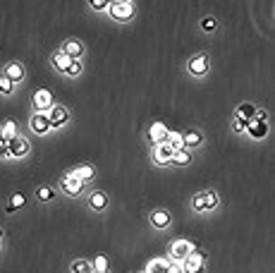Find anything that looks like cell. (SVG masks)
I'll return each instance as SVG.
<instances>
[{"mask_svg":"<svg viewBox=\"0 0 275 273\" xmlns=\"http://www.w3.org/2000/svg\"><path fill=\"white\" fill-rule=\"evenodd\" d=\"M220 204V199H218V194L213 190H208V192H199L196 196L192 199V206H194V211H211V209H216Z\"/></svg>","mask_w":275,"mask_h":273,"instance_id":"6da1fadb","label":"cell"},{"mask_svg":"<svg viewBox=\"0 0 275 273\" xmlns=\"http://www.w3.org/2000/svg\"><path fill=\"white\" fill-rule=\"evenodd\" d=\"M182 264V273H203L206 271V252H192L187 259L180 261Z\"/></svg>","mask_w":275,"mask_h":273,"instance_id":"7a4b0ae2","label":"cell"},{"mask_svg":"<svg viewBox=\"0 0 275 273\" xmlns=\"http://www.w3.org/2000/svg\"><path fill=\"white\" fill-rule=\"evenodd\" d=\"M110 15L120 22H129L134 17V2H127V0H120V2H110L108 5Z\"/></svg>","mask_w":275,"mask_h":273,"instance_id":"3957f363","label":"cell"},{"mask_svg":"<svg viewBox=\"0 0 275 273\" xmlns=\"http://www.w3.org/2000/svg\"><path fill=\"white\" fill-rule=\"evenodd\" d=\"M31 103H34V108L36 113H48V110L53 108V94L48 91V89H36L34 91V96H31Z\"/></svg>","mask_w":275,"mask_h":273,"instance_id":"277c9868","label":"cell"},{"mask_svg":"<svg viewBox=\"0 0 275 273\" xmlns=\"http://www.w3.org/2000/svg\"><path fill=\"white\" fill-rule=\"evenodd\" d=\"M192 252H196V245L192 240H175L170 245V256L172 259H187Z\"/></svg>","mask_w":275,"mask_h":273,"instance_id":"5b68a950","label":"cell"},{"mask_svg":"<svg viewBox=\"0 0 275 273\" xmlns=\"http://www.w3.org/2000/svg\"><path fill=\"white\" fill-rule=\"evenodd\" d=\"M208 67H211V60H208V55L206 53L194 55L192 60H189V72L196 75V77H203V75L208 72Z\"/></svg>","mask_w":275,"mask_h":273,"instance_id":"8992f818","label":"cell"},{"mask_svg":"<svg viewBox=\"0 0 275 273\" xmlns=\"http://www.w3.org/2000/svg\"><path fill=\"white\" fill-rule=\"evenodd\" d=\"M7 154L15 156V158L27 156L29 154V141L24 139V136H15V139H10V141H7Z\"/></svg>","mask_w":275,"mask_h":273,"instance_id":"52a82bcc","label":"cell"},{"mask_svg":"<svg viewBox=\"0 0 275 273\" xmlns=\"http://www.w3.org/2000/svg\"><path fill=\"white\" fill-rule=\"evenodd\" d=\"M172 154H175V149L170 146V144H156L153 146V161L158 165H167L170 161H172Z\"/></svg>","mask_w":275,"mask_h":273,"instance_id":"ba28073f","label":"cell"},{"mask_svg":"<svg viewBox=\"0 0 275 273\" xmlns=\"http://www.w3.org/2000/svg\"><path fill=\"white\" fill-rule=\"evenodd\" d=\"M46 115H48L51 127H62V125L70 120V113H67V108H62V106H53V108L48 110Z\"/></svg>","mask_w":275,"mask_h":273,"instance_id":"9c48e42d","label":"cell"},{"mask_svg":"<svg viewBox=\"0 0 275 273\" xmlns=\"http://www.w3.org/2000/svg\"><path fill=\"white\" fill-rule=\"evenodd\" d=\"M165 136H167V125L165 122H153L148 127V141L151 144H163Z\"/></svg>","mask_w":275,"mask_h":273,"instance_id":"30bf717a","label":"cell"},{"mask_svg":"<svg viewBox=\"0 0 275 273\" xmlns=\"http://www.w3.org/2000/svg\"><path fill=\"white\" fill-rule=\"evenodd\" d=\"M31 130H34L36 135H46V132L51 130L48 115H46V113H36V115H31Z\"/></svg>","mask_w":275,"mask_h":273,"instance_id":"8fae6325","label":"cell"},{"mask_svg":"<svg viewBox=\"0 0 275 273\" xmlns=\"http://www.w3.org/2000/svg\"><path fill=\"white\" fill-rule=\"evenodd\" d=\"M62 53L67 55L70 60H77V58L84 53L82 41H77V39H70V41H65V43H62Z\"/></svg>","mask_w":275,"mask_h":273,"instance_id":"7c38bea8","label":"cell"},{"mask_svg":"<svg viewBox=\"0 0 275 273\" xmlns=\"http://www.w3.org/2000/svg\"><path fill=\"white\" fill-rule=\"evenodd\" d=\"M82 190H84V182L74 180L72 175H65V177H62V192H65V194L77 196V194H82Z\"/></svg>","mask_w":275,"mask_h":273,"instance_id":"4fadbf2b","label":"cell"},{"mask_svg":"<svg viewBox=\"0 0 275 273\" xmlns=\"http://www.w3.org/2000/svg\"><path fill=\"white\" fill-rule=\"evenodd\" d=\"M10 82H19V79H24V65L22 62H10L7 67H5V72H2Z\"/></svg>","mask_w":275,"mask_h":273,"instance_id":"5bb4252c","label":"cell"},{"mask_svg":"<svg viewBox=\"0 0 275 273\" xmlns=\"http://www.w3.org/2000/svg\"><path fill=\"white\" fill-rule=\"evenodd\" d=\"M199 144H203V135H201L199 130H189V132L182 135V146H184V149H194V146H199Z\"/></svg>","mask_w":275,"mask_h":273,"instance_id":"9a60e30c","label":"cell"},{"mask_svg":"<svg viewBox=\"0 0 275 273\" xmlns=\"http://www.w3.org/2000/svg\"><path fill=\"white\" fill-rule=\"evenodd\" d=\"M70 175H72L74 180H79V182H86V180H93L96 170H93V165H77Z\"/></svg>","mask_w":275,"mask_h":273,"instance_id":"2e32d148","label":"cell"},{"mask_svg":"<svg viewBox=\"0 0 275 273\" xmlns=\"http://www.w3.org/2000/svg\"><path fill=\"white\" fill-rule=\"evenodd\" d=\"M247 132L254 136V139H263V136L268 135V125L261 122V120H251L247 125Z\"/></svg>","mask_w":275,"mask_h":273,"instance_id":"e0dca14e","label":"cell"},{"mask_svg":"<svg viewBox=\"0 0 275 273\" xmlns=\"http://www.w3.org/2000/svg\"><path fill=\"white\" fill-rule=\"evenodd\" d=\"M89 206H91L93 211H103V209L108 206V194H106V192H93V194L89 196Z\"/></svg>","mask_w":275,"mask_h":273,"instance_id":"ac0fdd59","label":"cell"},{"mask_svg":"<svg viewBox=\"0 0 275 273\" xmlns=\"http://www.w3.org/2000/svg\"><path fill=\"white\" fill-rule=\"evenodd\" d=\"M170 214L167 211H153L151 214V223H153V228H158V230H163V228H167L170 225Z\"/></svg>","mask_w":275,"mask_h":273,"instance_id":"d6986e66","label":"cell"},{"mask_svg":"<svg viewBox=\"0 0 275 273\" xmlns=\"http://www.w3.org/2000/svg\"><path fill=\"white\" fill-rule=\"evenodd\" d=\"M167 266H170V259H151L146 273H167Z\"/></svg>","mask_w":275,"mask_h":273,"instance_id":"ffe728a7","label":"cell"},{"mask_svg":"<svg viewBox=\"0 0 275 273\" xmlns=\"http://www.w3.org/2000/svg\"><path fill=\"white\" fill-rule=\"evenodd\" d=\"M254 115H256V106L254 103H239L237 106V117H242L244 122H251Z\"/></svg>","mask_w":275,"mask_h":273,"instance_id":"44dd1931","label":"cell"},{"mask_svg":"<svg viewBox=\"0 0 275 273\" xmlns=\"http://www.w3.org/2000/svg\"><path fill=\"white\" fill-rule=\"evenodd\" d=\"M0 135H2V139H5V141H10V139L19 136V127H17V122H15V120H7V122L2 125Z\"/></svg>","mask_w":275,"mask_h":273,"instance_id":"7402d4cb","label":"cell"},{"mask_svg":"<svg viewBox=\"0 0 275 273\" xmlns=\"http://www.w3.org/2000/svg\"><path fill=\"white\" fill-rule=\"evenodd\" d=\"M51 62H53V67L57 70V72H65V70L70 67V62H72V60H70L67 55L62 53V51H57V53L51 58Z\"/></svg>","mask_w":275,"mask_h":273,"instance_id":"603a6c76","label":"cell"},{"mask_svg":"<svg viewBox=\"0 0 275 273\" xmlns=\"http://www.w3.org/2000/svg\"><path fill=\"white\" fill-rule=\"evenodd\" d=\"M91 269H93V271H110V259L106 254L93 256V259H91Z\"/></svg>","mask_w":275,"mask_h":273,"instance_id":"cb8c5ba5","label":"cell"},{"mask_svg":"<svg viewBox=\"0 0 275 273\" xmlns=\"http://www.w3.org/2000/svg\"><path fill=\"white\" fill-rule=\"evenodd\" d=\"M165 144H170L175 151L184 149L182 146V132H175V130H167V136H165Z\"/></svg>","mask_w":275,"mask_h":273,"instance_id":"d4e9b609","label":"cell"},{"mask_svg":"<svg viewBox=\"0 0 275 273\" xmlns=\"http://www.w3.org/2000/svg\"><path fill=\"white\" fill-rule=\"evenodd\" d=\"M170 163H175V165H189L192 163V154L187 151V149H180V151H175L172 154V161Z\"/></svg>","mask_w":275,"mask_h":273,"instance_id":"484cf974","label":"cell"},{"mask_svg":"<svg viewBox=\"0 0 275 273\" xmlns=\"http://www.w3.org/2000/svg\"><path fill=\"white\" fill-rule=\"evenodd\" d=\"M72 273H93L89 259H74L72 261Z\"/></svg>","mask_w":275,"mask_h":273,"instance_id":"4316f807","label":"cell"},{"mask_svg":"<svg viewBox=\"0 0 275 273\" xmlns=\"http://www.w3.org/2000/svg\"><path fill=\"white\" fill-rule=\"evenodd\" d=\"M36 199H38V201H53V199H55V190H53V187H48V185H43V187H38V190H36Z\"/></svg>","mask_w":275,"mask_h":273,"instance_id":"83f0119b","label":"cell"},{"mask_svg":"<svg viewBox=\"0 0 275 273\" xmlns=\"http://www.w3.org/2000/svg\"><path fill=\"white\" fill-rule=\"evenodd\" d=\"M15 91V82H10L5 75H0V94H5V96H10Z\"/></svg>","mask_w":275,"mask_h":273,"instance_id":"f1b7e54d","label":"cell"},{"mask_svg":"<svg viewBox=\"0 0 275 273\" xmlns=\"http://www.w3.org/2000/svg\"><path fill=\"white\" fill-rule=\"evenodd\" d=\"M82 62H79V60H72V62H70V67H67V70H65V75H70V77H77V75H79V72H82Z\"/></svg>","mask_w":275,"mask_h":273,"instance_id":"f546056e","label":"cell"},{"mask_svg":"<svg viewBox=\"0 0 275 273\" xmlns=\"http://www.w3.org/2000/svg\"><path fill=\"white\" fill-rule=\"evenodd\" d=\"M10 201H12V206H15V209H19V206H24V204H27V196H24L22 192H15Z\"/></svg>","mask_w":275,"mask_h":273,"instance_id":"4dcf8cb0","label":"cell"},{"mask_svg":"<svg viewBox=\"0 0 275 273\" xmlns=\"http://www.w3.org/2000/svg\"><path fill=\"white\" fill-rule=\"evenodd\" d=\"M247 125H249V122H244L242 117H237V115H235V120H232V130H235L237 135H239V132H244V130H247Z\"/></svg>","mask_w":275,"mask_h":273,"instance_id":"1f68e13d","label":"cell"},{"mask_svg":"<svg viewBox=\"0 0 275 273\" xmlns=\"http://www.w3.org/2000/svg\"><path fill=\"white\" fill-rule=\"evenodd\" d=\"M201 29L208 31V34L216 31V20H213V17H203V20H201Z\"/></svg>","mask_w":275,"mask_h":273,"instance_id":"d6a6232c","label":"cell"},{"mask_svg":"<svg viewBox=\"0 0 275 273\" xmlns=\"http://www.w3.org/2000/svg\"><path fill=\"white\" fill-rule=\"evenodd\" d=\"M108 5H110L108 0H93V2H91V10H106Z\"/></svg>","mask_w":275,"mask_h":273,"instance_id":"836d02e7","label":"cell"},{"mask_svg":"<svg viewBox=\"0 0 275 273\" xmlns=\"http://www.w3.org/2000/svg\"><path fill=\"white\" fill-rule=\"evenodd\" d=\"M167 273H182V264H180V261H170Z\"/></svg>","mask_w":275,"mask_h":273,"instance_id":"e575fe53","label":"cell"},{"mask_svg":"<svg viewBox=\"0 0 275 273\" xmlns=\"http://www.w3.org/2000/svg\"><path fill=\"white\" fill-rule=\"evenodd\" d=\"M0 156H2V158H7V156H10V154H7V141L2 139V135H0Z\"/></svg>","mask_w":275,"mask_h":273,"instance_id":"d590c367","label":"cell"},{"mask_svg":"<svg viewBox=\"0 0 275 273\" xmlns=\"http://www.w3.org/2000/svg\"><path fill=\"white\" fill-rule=\"evenodd\" d=\"M254 120H261V122H266V120H268V113H266V110H261V108H256V115H254Z\"/></svg>","mask_w":275,"mask_h":273,"instance_id":"8d00e7d4","label":"cell"},{"mask_svg":"<svg viewBox=\"0 0 275 273\" xmlns=\"http://www.w3.org/2000/svg\"><path fill=\"white\" fill-rule=\"evenodd\" d=\"M93 273H110V271H93Z\"/></svg>","mask_w":275,"mask_h":273,"instance_id":"74e56055","label":"cell"},{"mask_svg":"<svg viewBox=\"0 0 275 273\" xmlns=\"http://www.w3.org/2000/svg\"><path fill=\"white\" fill-rule=\"evenodd\" d=\"M0 237H2V230H0Z\"/></svg>","mask_w":275,"mask_h":273,"instance_id":"f35d334b","label":"cell"}]
</instances>
